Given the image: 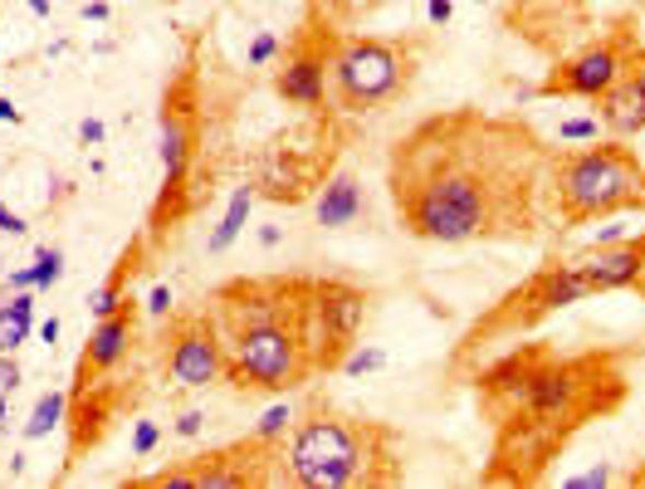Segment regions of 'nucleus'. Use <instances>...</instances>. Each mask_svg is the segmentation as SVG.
I'll list each match as a JSON object with an SVG mask.
<instances>
[{"label": "nucleus", "instance_id": "nucleus-1", "mask_svg": "<svg viewBox=\"0 0 645 489\" xmlns=\"http://www.w3.org/2000/svg\"><path fill=\"white\" fill-rule=\"evenodd\" d=\"M387 186L415 241H514L538 231V201L553 191V152L524 123L460 108L397 138Z\"/></svg>", "mask_w": 645, "mask_h": 489}, {"label": "nucleus", "instance_id": "nucleus-2", "mask_svg": "<svg viewBox=\"0 0 645 489\" xmlns=\"http://www.w3.org/2000/svg\"><path fill=\"white\" fill-rule=\"evenodd\" d=\"M206 304L221 324L225 382L235 392L284 397V392H298L304 382L332 372L328 352H322L308 275L231 279Z\"/></svg>", "mask_w": 645, "mask_h": 489}, {"label": "nucleus", "instance_id": "nucleus-3", "mask_svg": "<svg viewBox=\"0 0 645 489\" xmlns=\"http://www.w3.org/2000/svg\"><path fill=\"white\" fill-rule=\"evenodd\" d=\"M401 480L397 431L338 407H308L279 441V485L298 489H377Z\"/></svg>", "mask_w": 645, "mask_h": 489}, {"label": "nucleus", "instance_id": "nucleus-4", "mask_svg": "<svg viewBox=\"0 0 645 489\" xmlns=\"http://www.w3.org/2000/svg\"><path fill=\"white\" fill-rule=\"evenodd\" d=\"M645 196V166L621 138H601L582 152L553 158V206L567 225L617 216Z\"/></svg>", "mask_w": 645, "mask_h": 489}, {"label": "nucleus", "instance_id": "nucleus-5", "mask_svg": "<svg viewBox=\"0 0 645 489\" xmlns=\"http://www.w3.org/2000/svg\"><path fill=\"white\" fill-rule=\"evenodd\" d=\"M415 69H421V39L338 35L328 98L342 113H377L411 89Z\"/></svg>", "mask_w": 645, "mask_h": 489}, {"label": "nucleus", "instance_id": "nucleus-6", "mask_svg": "<svg viewBox=\"0 0 645 489\" xmlns=\"http://www.w3.org/2000/svg\"><path fill=\"white\" fill-rule=\"evenodd\" d=\"M279 485V441H259L255 431L245 441L215 445L206 455L166 465L142 480H122V489H265Z\"/></svg>", "mask_w": 645, "mask_h": 489}, {"label": "nucleus", "instance_id": "nucleus-7", "mask_svg": "<svg viewBox=\"0 0 645 489\" xmlns=\"http://www.w3.org/2000/svg\"><path fill=\"white\" fill-rule=\"evenodd\" d=\"M162 372L176 387H215L225 382V342L211 304L201 308H172L162 324Z\"/></svg>", "mask_w": 645, "mask_h": 489}, {"label": "nucleus", "instance_id": "nucleus-8", "mask_svg": "<svg viewBox=\"0 0 645 489\" xmlns=\"http://www.w3.org/2000/svg\"><path fill=\"white\" fill-rule=\"evenodd\" d=\"M582 299H587V279L577 275V265H572V259H553V265L538 269L524 289H514L494 314H484L480 324L465 333V348H480L484 338H499V333L528 328V324H538V318L558 314V308L582 304Z\"/></svg>", "mask_w": 645, "mask_h": 489}, {"label": "nucleus", "instance_id": "nucleus-9", "mask_svg": "<svg viewBox=\"0 0 645 489\" xmlns=\"http://www.w3.org/2000/svg\"><path fill=\"white\" fill-rule=\"evenodd\" d=\"M332 49H338V30L314 10V15L294 30V39H289L284 59H279V69H274L279 98L294 103V108H308V113L322 108V103H328V79H332Z\"/></svg>", "mask_w": 645, "mask_h": 489}, {"label": "nucleus", "instance_id": "nucleus-10", "mask_svg": "<svg viewBox=\"0 0 645 489\" xmlns=\"http://www.w3.org/2000/svg\"><path fill=\"white\" fill-rule=\"evenodd\" d=\"M162 196L152 206V231H166L176 216H186L191 206L181 201L186 172H191L196 152V118H191V79H176L172 93L162 98Z\"/></svg>", "mask_w": 645, "mask_h": 489}, {"label": "nucleus", "instance_id": "nucleus-11", "mask_svg": "<svg viewBox=\"0 0 645 489\" xmlns=\"http://www.w3.org/2000/svg\"><path fill=\"white\" fill-rule=\"evenodd\" d=\"M626 65H631L626 49L601 39V45H587L582 55L563 59V65L548 74L543 89H538V98H601V93L621 79Z\"/></svg>", "mask_w": 645, "mask_h": 489}, {"label": "nucleus", "instance_id": "nucleus-12", "mask_svg": "<svg viewBox=\"0 0 645 489\" xmlns=\"http://www.w3.org/2000/svg\"><path fill=\"white\" fill-rule=\"evenodd\" d=\"M314 314H318V333H322L328 368L338 372L342 352L352 348L362 318H367V289L348 284V279H314Z\"/></svg>", "mask_w": 645, "mask_h": 489}, {"label": "nucleus", "instance_id": "nucleus-13", "mask_svg": "<svg viewBox=\"0 0 645 489\" xmlns=\"http://www.w3.org/2000/svg\"><path fill=\"white\" fill-rule=\"evenodd\" d=\"M138 299H122V308L118 314H108V318H98L89 333V342H83V352H79V368H74V387H89V382H98V377H113V372L128 362V352H132V338H138Z\"/></svg>", "mask_w": 645, "mask_h": 489}, {"label": "nucleus", "instance_id": "nucleus-14", "mask_svg": "<svg viewBox=\"0 0 645 489\" xmlns=\"http://www.w3.org/2000/svg\"><path fill=\"white\" fill-rule=\"evenodd\" d=\"M577 275L587 279V294H611V289H631L645 279V231L617 245H587L572 255Z\"/></svg>", "mask_w": 645, "mask_h": 489}, {"label": "nucleus", "instance_id": "nucleus-15", "mask_svg": "<svg viewBox=\"0 0 645 489\" xmlns=\"http://www.w3.org/2000/svg\"><path fill=\"white\" fill-rule=\"evenodd\" d=\"M601 128H607V138H636L645 132V59L641 65H626L621 69V79L611 83L607 93H601Z\"/></svg>", "mask_w": 645, "mask_h": 489}, {"label": "nucleus", "instance_id": "nucleus-16", "mask_svg": "<svg viewBox=\"0 0 645 489\" xmlns=\"http://www.w3.org/2000/svg\"><path fill=\"white\" fill-rule=\"evenodd\" d=\"M362 206H367V196H362L357 176H352V172H332L328 182H322V191H318L314 216H318V225H328V231H348V225L362 216Z\"/></svg>", "mask_w": 645, "mask_h": 489}, {"label": "nucleus", "instance_id": "nucleus-17", "mask_svg": "<svg viewBox=\"0 0 645 489\" xmlns=\"http://www.w3.org/2000/svg\"><path fill=\"white\" fill-rule=\"evenodd\" d=\"M138 259H142V241L132 245V249H122V259L113 265V275L103 279L98 289H93V299H89L93 318H108V314H118V308H122V299H128L132 275H138Z\"/></svg>", "mask_w": 645, "mask_h": 489}, {"label": "nucleus", "instance_id": "nucleus-18", "mask_svg": "<svg viewBox=\"0 0 645 489\" xmlns=\"http://www.w3.org/2000/svg\"><path fill=\"white\" fill-rule=\"evenodd\" d=\"M35 328V289H5L0 304V352H15Z\"/></svg>", "mask_w": 645, "mask_h": 489}, {"label": "nucleus", "instance_id": "nucleus-19", "mask_svg": "<svg viewBox=\"0 0 645 489\" xmlns=\"http://www.w3.org/2000/svg\"><path fill=\"white\" fill-rule=\"evenodd\" d=\"M255 186H235L231 191V201H225V216H221V225H215L211 231V241H206V249H211V255H225V249H231L235 241H241V231H245V221H249V206H255Z\"/></svg>", "mask_w": 645, "mask_h": 489}, {"label": "nucleus", "instance_id": "nucleus-20", "mask_svg": "<svg viewBox=\"0 0 645 489\" xmlns=\"http://www.w3.org/2000/svg\"><path fill=\"white\" fill-rule=\"evenodd\" d=\"M69 416V392H45V397L35 401V411H30L25 421V441H45L49 431H59Z\"/></svg>", "mask_w": 645, "mask_h": 489}, {"label": "nucleus", "instance_id": "nucleus-21", "mask_svg": "<svg viewBox=\"0 0 645 489\" xmlns=\"http://www.w3.org/2000/svg\"><path fill=\"white\" fill-rule=\"evenodd\" d=\"M387 368V352L382 348H357L352 342L348 352H342V362H338V372H348V377H367V372H382Z\"/></svg>", "mask_w": 645, "mask_h": 489}, {"label": "nucleus", "instance_id": "nucleus-22", "mask_svg": "<svg viewBox=\"0 0 645 489\" xmlns=\"http://www.w3.org/2000/svg\"><path fill=\"white\" fill-rule=\"evenodd\" d=\"M35 289H49V284H59L64 279V249L59 245H39L35 249Z\"/></svg>", "mask_w": 645, "mask_h": 489}, {"label": "nucleus", "instance_id": "nucleus-23", "mask_svg": "<svg viewBox=\"0 0 645 489\" xmlns=\"http://www.w3.org/2000/svg\"><path fill=\"white\" fill-rule=\"evenodd\" d=\"M294 416H298V411L289 407V401H274V407H269V411L255 421V435H259V441H284L289 426H294Z\"/></svg>", "mask_w": 645, "mask_h": 489}, {"label": "nucleus", "instance_id": "nucleus-24", "mask_svg": "<svg viewBox=\"0 0 645 489\" xmlns=\"http://www.w3.org/2000/svg\"><path fill=\"white\" fill-rule=\"evenodd\" d=\"M607 138V128H601V118H563L558 123V142H601Z\"/></svg>", "mask_w": 645, "mask_h": 489}, {"label": "nucleus", "instance_id": "nucleus-25", "mask_svg": "<svg viewBox=\"0 0 645 489\" xmlns=\"http://www.w3.org/2000/svg\"><path fill=\"white\" fill-rule=\"evenodd\" d=\"M249 69H269V65H274V59H279V35H274V30H259V35L255 39H249Z\"/></svg>", "mask_w": 645, "mask_h": 489}, {"label": "nucleus", "instance_id": "nucleus-26", "mask_svg": "<svg viewBox=\"0 0 645 489\" xmlns=\"http://www.w3.org/2000/svg\"><path fill=\"white\" fill-rule=\"evenodd\" d=\"M157 445H162V426L157 421H148V416H142V421H132V455H142V461H148Z\"/></svg>", "mask_w": 645, "mask_h": 489}, {"label": "nucleus", "instance_id": "nucleus-27", "mask_svg": "<svg viewBox=\"0 0 645 489\" xmlns=\"http://www.w3.org/2000/svg\"><path fill=\"white\" fill-rule=\"evenodd\" d=\"M15 387H20V362L15 352H0V397H15Z\"/></svg>", "mask_w": 645, "mask_h": 489}, {"label": "nucleus", "instance_id": "nucleus-28", "mask_svg": "<svg viewBox=\"0 0 645 489\" xmlns=\"http://www.w3.org/2000/svg\"><path fill=\"white\" fill-rule=\"evenodd\" d=\"M567 489H601V485H611V470L607 465H597V470H582V475H567L563 480Z\"/></svg>", "mask_w": 645, "mask_h": 489}, {"label": "nucleus", "instance_id": "nucleus-29", "mask_svg": "<svg viewBox=\"0 0 645 489\" xmlns=\"http://www.w3.org/2000/svg\"><path fill=\"white\" fill-rule=\"evenodd\" d=\"M201 431H206V411H181L172 426V435H181V441H191V435H201Z\"/></svg>", "mask_w": 645, "mask_h": 489}, {"label": "nucleus", "instance_id": "nucleus-30", "mask_svg": "<svg viewBox=\"0 0 645 489\" xmlns=\"http://www.w3.org/2000/svg\"><path fill=\"white\" fill-rule=\"evenodd\" d=\"M450 15H455V0H425V20L431 25H450Z\"/></svg>", "mask_w": 645, "mask_h": 489}, {"label": "nucleus", "instance_id": "nucleus-31", "mask_svg": "<svg viewBox=\"0 0 645 489\" xmlns=\"http://www.w3.org/2000/svg\"><path fill=\"white\" fill-rule=\"evenodd\" d=\"M148 308H152V314H157V318H166V314H172V308H176V299H172V289H166V284H157V289H152V299H148Z\"/></svg>", "mask_w": 645, "mask_h": 489}, {"label": "nucleus", "instance_id": "nucleus-32", "mask_svg": "<svg viewBox=\"0 0 645 489\" xmlns=\"http://www.w3.org/2000/svg\"><path fill=\"white\" fill-rule=\"evenodd\" d=\"M79 142H83V148H98V142H103V123L98 118H83L79 123Z\"/></svg>", "mask_w": 645, "mask_h": 489}, {"label": "nucleus", "instance_id": "nucleus-33", "mask_svg": "<svg viewBox=\"0 0 645 489\" xmlns=\"http://www.w3.org/2000/svg\"><path fill=\"white\" fill-rule=\"evenodd\" d=\"M0 231H5V235H25V231H30V225H25V221H20V216H15V211H10V206H5V201H0Z\"/></svg>", "mask_w": 645, "mask_h": 489}, {"label": "nucleus", "instance_id": "nucleus-34", "mask_svg": "<svg viewBox=\"0 0 645 489\" xmlns=\"http://www.w3.org/2000/svg\"><path fill=\"white\" fill-rule=\"evenodd\" d=\"M5 289H35V269H10Z\"/></svg>", "mask_w": 645, "mask_h": 489}, {"label": "nucleus", "instance_id": "nucleus-35", "mask_svg": "<svg viewBox=\"0 0 645 489\" xmlns=\"http://www.w3.org/2000/svg\"><path fill=\"white\" fill-rule=\"evenodd\" d=\"M83 20H108V0H89V5H83Z\"/></svg>", "mask_w": 645, "mask_h": 489}, {"label": "nucleus", "instance_id": "nucleus-36", "mask_svg": "<svg viewBox=\"0 0 645 489\" xmlns=\"http://www.w3.org/2000/svg\"><path fill=\"white\" fill-rule=\"evenodd\" d=\"M39 338L55 348V342H59V318H45V324H39Z\"/></svg>", "mask_w": 645, "mask_h": 489}, {"label": "nucleus", "instance_id": "nucleus-37", "mask_svg": "<svg viewBox=\"0 0 645 489\" xmlns=\"http://www.w3.org/2000/svg\"><path fill=\"white\" fill-rule=\"evenodd\" d=\"M0 123H20V108L5 98V93H0Z\"/></svg>", "mask_w": 645, "mask_h": 489}, {"label": "nucleus", "instance_id": "nucleus-38", "mask_svg": "<svg viewBox=\"0 0 645 489\" xmlns=\"http://www.w3.org/2000/svg\"><path fill=\"white\" fill-rule=\"evenodd\" d=\"M259 245H265V249L279 245V231H274V225H265V231H259Z\"/></svg>", "mask_w": 645, "mask_h": 489}, {"label": "nucleus", "instance_id": "nucleus-39", "mask_svg": "<svg viewBox=\"0 0 645 489\" xmlns=\"http://www.w3.org/2000/svg\"><path fill=\"white\" fill-rule=\"evenodd\" d=\"M30 10H35V15H49V0H30Z\"/></svg>", "mask_w": 645, "mask_h": 489}, {"label": "nucleus", "instance_id": "nucleus-40", "mask_svg": "<svg viewBox=\"0 0 645 489\" xmlns=\"http://www.w3.org/2000/svg\"><path fill=\"white\" fill-rule=\"evenodd\" d=\"M5 411H10V397H0V426H5Z\"/></svg>", "mask_w": 645, "mask_h": 489}, {"label": "nucleus", "instance_id": "nucleus-41", "mask_svg": "<svg viewBox=\"0 0 645 489\" xmlns=\"http://www.w3.org/2000/svg\"><path fill=\"white\" fill-rule=\"evenodd\" d=\"M636 480H641V485H645V475H636Z\"/></svg>", "mask_w": 645, "mask_h": 489}, {"label": "nucleus", "instance_id": "nucleus-42", "mask_svg": "<svg viewBox=\"0 0 645 489\" xmlns=\"http://www.w3.org/2000/svg\"><path fill=\"white\" fill-rule=\"evenodd\" d=\"M641 289H645V279H641Z\"/></svg>", "mask_w": 645, "mask_h": 489}, {"label": "nucleus", "instance_id": "nucleus-43", "mask_svg": "<svg viewBox=\"0 0 645 489\" xmlns=\"http://www.w3.org/2000/svg\"><path fill=\"white\" fill-rule=\"evenodd\" d=\"M0 265H5V259H0Z\"/></svg>", "mask_w": 645, "mask_h": 489}]
</instances>
